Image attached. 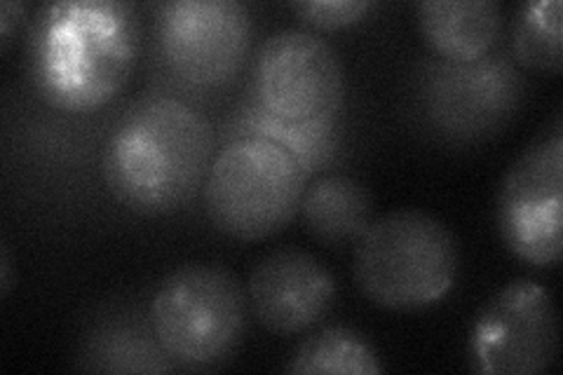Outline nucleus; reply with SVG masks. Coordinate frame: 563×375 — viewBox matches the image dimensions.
<instances>
[{"label":"nucleus","mask_w":563,"mask_h":375,"mask_svg":"<svg viewBox=\"0 0 563 375\" xmlns=\"http://www.w3.org/2000/svg\"><path fill=\"white\" fill-rule=\"evenodd\" d=\"M505 246L533 267L559 263L563 249V139H542L509 167L498 195Z\"/></svg>","instance_id":"nucleus-9"},{"label":"nucleus","mask_w":563,"mask_h":375,"mask_svg":"<svg viewBox=\"0 0 563 375\" xmlns=\"http://www.w3.org/2000/svg\"><path fill=\"white\" fill-rule=\"evenodd\" d=\"M461 254L453 232L418 209L374 219L355 242V282L385 310H422L455 284Z\"/></svg>","instance_id":"nucleus-3"},{"label":"nucleus","mask_w":563,"mask_h":375,"mask_svg":"<svg viewBox=\"0 0 563 375\" xmlns=\"http://www.w3.org/2000/svg\"><path fill=\"white\" fill-rule=\"evenodd\" d=\"M246 294L221 265L188 263L169 273L151 300V329L172 366L207 371L244 338Z\"/></svg>","instance_id":"nucleus-5"},{"label":"nucleus","mask_w":563,"mask_h":375,"mask_svg":"<svg viewBox=\"0 0 563 375\" xmlns=\"http://www.w3.org/2000/svg\"><path fill=\"white\" fill-rule=\"evenodd\" d=\"M24 14H26L24 3H12V0H8V3L0 5V35H3V45L10 43L14 26L24 22Z\"/></svg>","instance_id":"nucleus-19"},{"label":"nucleus","mask_w":563,"mask_h":375,"mask_svg":"<svg viewBox=\"0 0 563 375\" xmlns=\"http://www.w3.org/2000/svg\"><path fill=\"white\" fill-rule=\"evenodd\" d=\"M512 49L519 64L559 76L561 57V3L559 0H533L519 10L512 33Z\"/></svg>","instance_id":"nucleus-16"},{"label":"nucleus","mask_w":563,"mask_h":375,"mask_svg":"<svg viewBox=\"0 0 563 375\" xmlns=\"http://www.w3.org/2000/svg\"><path fill=\"white\" fill-rule=\"evenodd\" d=\"M246 300L263 329L296 335L317 327L331 312L336 279L312 254L285 246L256 263L246 282Z\"/></svg>","instance_id":"nucleus-10"},{"label":"nucleus","mask_w":563,"mask_h":375,"mask_svg":"<svg viewBox=\"0 0 563 375\" xmlns=\"http://www.w3.org/2000/svg\"><path fill=\"white\" fill-rule=\"evenodd\" d=\"M90 371H113V373H165L172 362L157 345L155 335L136 333L134 329H113L92 343Z\"/></svg>","instance_id":"nucleus-17"},{"label":"nucleus","mask_w":563,"mask_h":375,"mask_svg":"<svg viewBox=\"0 0 563 375\" xmlns=\"http://www.w3.org/2000/svg\"><path fill=\"white\" fill-rule=\"evenodd\" d=\"M430 99L434 115L449 130L465 136L486 134L503 124L515 109L519 82L515 68L503 59L449 64L437 68Z\"/></svg>","instance_id":"nucleus-11"},{"label":"nucleus","mask_w":563,"mask_h":375,"mask_svg":"<svg viewBox=\"0 0 563 375\" xmlns=\"http://www.w3.org/2000/svg\"><path fill=\"white\" fill-rule=\"evenodd\" d=\"M214 132L202 113L174 97H146L106 139L101 172L113 198L136 213L163 217L205 188Z\"/></svg>","instance_id":"nucleus-2"},{"label":"nucleus","mask_w":563,"mask_h":375,"mask_svg":"<svg viewBox=\"0 0 563 375\" xmlns=\"http://www.w3.org/2000/svg\"><path fill=\"white\" fill-rule=\"evenodd\" d=\"M12 284V267H10V252L8 246H0V294L8 296Z\"/></svg>","instance_id":"nucleus-20"},{"label":"nucleus","mask_w":563,"mask_h":375,"mask_svg":"<svg viewBox=\"0 0 563 375\" xmlns=\"http://www.w3.org/2000/svg\"><path fill=\"white\" fill-rule=\"evenodd\" d=\"M333 122L336 120L303 124L285 122L273 118L268 111H263L256 101L242 111V128L246 130L244 134H256L287 146L298 159H301L308 176L317 165H327L333 157V146H336Z\"/></svg>","instance_id":"nucleus-15"},{"label":"nucleus","mask_w":563,"mask_h":375,"mask_svg":"<svg viewBox=\"0 0 563 375\" xmlns=\"http://www.w3.org/2000/svg\"><path fill=\"white\" fill-rule=\"evenodd\" d=\"M418 26L434 55L449 64H472L500 38L503 10L496 0H422Z\"/></svg>","instance_id":"nucleus-12"},{"label":"nucleus","mask_w":563,"mask_h":375,"mask_svg":"<svg viewBox=\"0 0 563 375\" xmlns=\"http://www.w3.org/2000/svg\"><path fill=\"white\" fill-rule=\"evenodd\" d=\"M345 95L339 52L306 29L273 33L254 62V101L285 122L336 120Z\"/></svg>","instance_id":"nucleus-7"},{"label":"nucleus","mask_w":563,"mask_h":375,"mask_svg":"<svg viewBox=\"0 0 563 375\" xmlns=\"http://www.w3.org/2000/svg\"><path fill=\"white\" fill-rule=\"evenodd\" d=\"M252 14L238 0H169L155 12L157 49L190 87L233 82L252 47Z\"/></svg>","instance_id":"nucleus-6"},{"label":"nucleus","mask_w":563,"mask_h":375,"mask_svg":"<svg viewBox=\"0 0 563 375\" xmlns=\"http://www.w3.org/2000/svg\"><path fill=\"white\" fill-rule=\"evenodd\" d=\"M141 45L136 8L122 0H59L35 12L29 76L52 109L87 113L128 85Z\"/></svg>","instance_id":"nucleus-1"},{"label":"nucleus","mask_w":563,"mask_h":375,"mask_svg":"<svg viewBox=\"0 0 563 375\" xmlns=\"http://www.w3.org/2000/svg\"><path fill=\"white\" fill-rule=\"evenodd\" d=\"M289 8L298 20L314 29L336 31L357 24L372 10V3L368 0H294Z\"/></svg>","instance_id":"nucleus-18"},{"label":"nucleus","mask_w":563,"mask_h":375,"mask_svg":"<svg viewBox=\"0 0 563 375\" xmlns=\"http://www.w3.org/2000/svg\"><path fill=\"white\" fill-rule=\"evenodd\" d=\"M296 375H376L385 366L376 348L357 331L327 327L296 348L287 366Z\"/></svg>","instance_id":"nucleus-14"},{"label":"nucleus","mask_w":563,"mask_h":375,"mask_svg":"<svg viewBox=\"0 0 563 375\" xmlns=\"http://www.w3.org/2000/svg\"><path fill=\"white\" fill-rule=\"evenodd\" d=\"M474 368L488 375H538L559 352V317L552 294L517 279L493 296L470 333Z\"/></svg>","instance_id":"nucleus-8"},{"label":"nucleus","mask_w":563,"mask_h":375,"mask_svg":"<svg viewBox=\"0 0 563 375\" xmlns=\"http://www.w3.org/2000/svg\"><path fill=\"white\" fill-rule=\"evenodd\" d=\"M301 217L310 235L329 246L355 244L374 221V200L364 184L347 174H322L306 186Z\"/></svg>","instance_id":"nucleus-13"},{"label":"nucleus","mask_w":563,"mask_h":375,"mask_svg":"<svg viewBox=\"0 0 563 375\" xmlns=\"http://www.w3.org/2000/svg\"><path fill=\"white\" fill-rule=\"evenodd\" d=\"M308 172L287 146L242 134L211 159L205 181V211L219 232L258 242L285 230L308 186Z\"/></svg>","instance_id":"nucleus-4"}]
</instances>
